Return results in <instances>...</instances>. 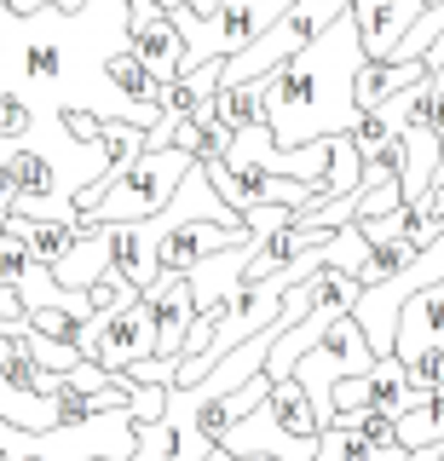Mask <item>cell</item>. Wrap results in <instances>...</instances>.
Returning a JSON list of instances; mask_svg holds the SVG:
<instances>
[{
    "mask_svg": "<svg viewBox=\"0 0 444 461\" xmlns=\"http://www.w3.org/2000/svg\"><path fill=\"white\" fill-rule=\"evenodd\" d=\"M364 64L358 47V23L352 12H340L312 47H300L294 58L271 64L260 76V104H266V127L283 150L329 133H347L352 122V69Z\"/></svg>",
    "mask_w": 444,
    "mask_h": 461,
    "instance_id": "1",
    "label": "cell"
},
{
    "mask_svg": "<svg viewBox=\"0 0 444 461\" xmlns=\"http://www.w3.org/2000/svg\"><path fill=\"white\" fill-rule=\"evenodd\" d=\"M191 162L196 156L179 150V144H150V150H139L127 167H116V173L104 167L93 185H81L76 191V220H87V225L150 220L156 208H168V196H174V185L185 179Z\"/></svg>",
    "mask_w": 444,
    "mask_h": 461,
    "instance_id": "2",
    "label": "cell"
},
{
    "mask_svg": "<svg viewBox=\"0 0 444 461\" xmlns=\"http://www.w3.org/2000/svg\"><path fill=\"white\" fill-rule=\"evenodd\" d=\"M133 456V421H127V403L116 410H93L81 421H59L23 432L12 421H0V461H122Z\"/></svg>",
    "mask_w": 444,
    "mask_h": 461,
    "instance_id": "3",
    "label": "cell"
},
{
    "mask_svg": "<svg viewBox=\"0 0 444 461\" xmlns=\"http://www.w3.org/2000/svg\"><path fill=\"white\" fill-rule=\"evenodd\" d=\"M122 41H127V52H133L156 81H174V76H179V64H185V35H179V23L168 18L162 0H127V29H122Z\"/></svg>",
    "mask_w": 444,
    "mask_h": 461,
    "instance_id": "4",
    "label": "cell"
},
{
    "mask_svg": "<svg viewBox=\"0 0 444 461\" xmlns=\"http://www.w3.org/2000/svg\"><path fill=\"white\" fill-rule=\"evenodd\" d=\"M249 230H231V225H213V220H185L174 225L162 242H156V271H191V266H203V259L213 249H231V242H242Z\"/></svg>",
    "mask_w": 444,
    "mask_h": 461,
    "instance_id": "5",
    "label": "cell"
},
{
    "mask_svg": "<svg viewBox=\"0 0 444 461\" xmlns=\"http://www.w3.org/2000/svg\"><path fill=\"white\" fill-rule=\"evenodd\" d=\"M156 323V357H179L185 352V329H191V288L179 271H162L150 288H139Z\"/></svg>",
    "mask_w": 444,
    "mask_h": 461,
    "instance_id": "6",
    "label": "cell"
},
{
    "mask_svg": "<svg viewBox=\"0 0 444 461\" xmlns=\"http://www.w3.org/2000/svg\"><path fill=\"white\" fill-rule=\"evenodd\" d=\"M427 0H352V23H358V47H364V58H386L398 47V35L421 18Z\"/></svg>",
    "mask_w": 444,
    "mask_h": 461,
    "instance_id": "7",
    "label": "cell"
},
{
    "mask_svg": "<svg viewBox=\"0 0 444 461\" xmlns=\"http://www.w3.org/2000/svg\"><path fill=\"white\" fill-rule=\"evenodd\" d=\"M415 346H439L444 352V283L415 288V294H404V306H398L393 357H410Z\"/></svg>",
    "mask_w": 444,
    "mask_h": 461,
    "instance_id": "8",
    "label": "cell"
},
{
    "mask_svg": "<svg viewBox=\"0 0 444 461\" xmlns=\"http://www.w3.org/2000/svg\"><path fill=\"white\" fill-rule=\"evenodd\" d=\"M59 283L69 288H87L98 283L110 271V230L104 225H87V220H76V242H69V254L59 259V266H47Z\"/></svg>",
    "mask_w": 444,
    "mask_h": 461,
    "instance_id": "9",
    "label": "cell"
},
{
    "mask_svg": "<svg viewBox=\"0 0 444 461\" xmlns=\"http://www.w3.org/2000/svg\"><path fill=\"white\" fill-rule=\"evenodd\" d=\"M427 64H393V58H364L352 69V110H376L393 93H404L410 81H421Z\"/></svg>",
    "mask_w": 444,
    "mask_h": 461,
    "instance_id": "10",
    "label": "cell"
},
{
    "mask_svg": "<svg viewBox=\"0 0 444 461\" xmlns=\"http://www.w3.org/2000/svg\"><path fill=\"white\" fill-rule=\"evenodd\" d=\"M104 81H110V93H116V98H127V104H139V110H156V93H162V81H156L150 69L139 64L133 52H127V41L104 52Z\"/></svg>",
    "mask_w": 444,
    "mask_h": 461,
    "instance_id": "11",
    "label": "cell"
},
{
    "mask_svg": "<svg viewBox=\"0 0 444 461\" xmlns=\"http://www.w3.org/2000/svg\"><path fill=\"white\" fill-rule=\"evenodd\" d=\"M0 421H12L23 432H41V427H59L64 410H59V398H41L30 386H12L6 375H0Z\"/></svg>",
    "mask_w": 444,
    "mask_h": 461,
    "instance_id": "12",
    "label": "cell"
},
{
    "mask_svg": "<svg viewBox=\"0 0 444 461\" xmlns=\"http://www.w3.org/2000/svg\"><path fill=\"white\" fill-rule=\"evenodd\" d=\"M6 230H18L23 249H30V259H41V266H59V259L69 254V242H76V225H64V220H30V213H12Z\"/></svg>",
    "mask_w": 444,
    "mask_h": 461,
    "instance_id": "13",
    "label": "cell"
},
{
    "mask_svg": "<svg viewBox=\"0 0 444 461\" xmlns=\"http://www.w3.org/2000/svg\"><path fill=\"white\" fill-rule=\"evenodd\" d=\"M266 410L277 415V427L283 432H294V438H318V415H312V403L306 393H300V381L294 375H283V381H271V393H266Z\"/></svg>",
    "mask_w": 444,
    "mask_h": 461,
    "instance_id": "14",
    "label": "cell"
},
{
    "mask_svg": "<svg viewBox=\"0 0 444 461\" xmlns=\"http://www.w3.org/2000/svg\"><path fill=\"white\" fill-rule=\"evenodd\" d=\"M213 115H220L231 133H242V127L266 122V104H260V81H237V86H220L213 93Z\"/></svg>",
    "mask_w": 444,
    "mask_h": 461,
    "instance_id": "15",
    "label": "cell"
},
{
    "mask_svg": "<svg viewBox=\"0 0 444 461\" xmlns=\"http://www.w3.org/2000/svg\"><path fill=\"white\" fill-rule=\"evenodd\" d=\"M98 150H104V167L116 173V167H127L139 150H145V127H133V122H104V127H98Z\"/></svg>",
    "mask_w": 444,
    "mask_h": 461,
    "instance_id": "16",
    "label": "cell"
},
{
    "mask_svg": "<svg viewBox=\"0 0 444 461\" xmlns=\"http://www.w3.org/2000/svg\"><path fill=\"white\" fill-rule=\"evenodd\" d=\"M398 364H404V386H415V393H439L444 386V352L439 346H415Z\"/></svg>",
    "mask_w": 444,
    "mask_h": 461,
    "instance_id": "17",
    "label": "cell"
},
{
    "mask_svg": "<svg viewBox=\"0 0 444 461\" xmlns=\"http://www.w3.org/2000/svg\"><path fill=\"white\" fill-rule=\"evenodd\" d=\"M18 335H23V346H30V357H35L41 369H59V375H64V369L81 364V352H76L69 340H52V335H41V329H30V323H23Z\"/></svg>",
    "mask_w": 444,
    "mask_h": 461,
    "instance_id": "18",
    "label": "cell"
},
{
    "mask_svg": "<svg viewBox=\"0 0 444 461\" xmlns=\"http://www.w3.org/2000/svg\"><path fill=\"white\" fill-rule=\"evenodd\" d=\"M174 364L179 357H139V364H127L116 375H127V381H150V386H174Z\"/></svg>",
    "mask_w": 444,
    "mask_h": 461,
    "instance_id": "19",
    "label": "cell"
},
{
    "mask_svg": "<svg viewBox=\"0 0 444 461\" xmlns=\"http://www.w3.org/2000/svg\"><path fill=\"white\" fill-rule=\"evenodd\" d=\"M12 213H18V185H12V173L0 167V225H6Z\"/></svg>",
    "mask_w": 444,
    "mask_h": 461,
    "instance_id": "20",
    "label": "cell"
},
{
    "mask_svg": "<svg viewBox=\"0 0 444 461\" xmlns=\"http://www.w3.org/2000/svg\"><path fill=\"white\" fill-rule=\"evenodd\" d=\"M364 461H410V450L398 438H386V444H369V456Z\"/></svg>",
    "mask_w": 444,
    "mask_h": 461,
    "instance_id": "21",
    "label": "cell"
},
{
    "mask_svg": "<svg viewBox=\"0 0 444 461\" xmlns=\"http://www.w3.org/2000/svg\"><path fill=\"white\" fill-rule=\"evenodd\" d=\"M231 461H283V456H266V450H249V456H231Z\"/></svg>",
    "mask_w": 444,
    "mask_h": 461,
    "instance_id": "22",
    "label": "cell"
},
{
    "mask_svg": "<svg viewBox=\"0 0 444 461\" xmlns=\"http://www.w3.org/2000/svg\"><path fill=\"white\" fill-rule=\"evenodd\" d=\"M0 47H6V6H0Z\"/></svg>",
    "mask_w": 444,
    "mask_h": 461,
    "instance_id": "23",
    "label": "cell"
},
{
    "mask_svg": "<svg viewBox=\"0 0 444 461\" xmlns=\"http://www.w3.org/2000/svg\"><path fill=\"white\" fill-rule=\"evenodd\" d=\"M427 6H433V0H427Z\"/></svg>",
    "mask_w": 444,
    "mask_h": 461,
    "instance_id": "24",
    "label": "cell"
}]
</instances>
